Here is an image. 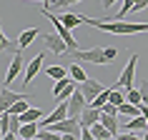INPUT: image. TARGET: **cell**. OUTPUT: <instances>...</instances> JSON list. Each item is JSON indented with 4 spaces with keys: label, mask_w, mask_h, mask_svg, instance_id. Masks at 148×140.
I'll use <instances>...</instances> for the list:
<instances>
[{
    "label": "cell",
    "mask_w": 148,
    "mask_h": 140,
    "mask_svg": "<svg viewBox=\"0 0 148 140\" xmlns=\"http://www.w3.org/2000/svg\"><path fill=\"white\" fill-rule=\"evenodd\" d=\"M80 20L86 25H93L103 33L110 35H138V33H148V23H125V20H95V18L80 15Z\"/></svg>",
    "instance_id": "cell-1"
},
{
    "label": "cell",
    "mask_w": 148,
    "mask_h": 140,
    "mask_svg": "<svg viewBox=\"0 0 148 140\" xmlns=\"http://www.w3.org/2000/svg\"><path fill=\"white\" fill-rule=\"evenodd\" d=\"M43 15H45L48 20H50V23L55 25V33H58V35H60V38L65 40V43H68V50H78V40L73 38V33H70V28H68L65 23H63L60 18H58V15H53L50 10H43Z\"/></svg>",
    "instance_id": "cell-2"
},
{
    "label": "cell",
    "mask_w": 148,
    "mask_h": 140,
    "mask_svg": "<svg viewBox=\"0 0 148 140\" xmlns=\"http://www.w3.org/2000/svg\"><path fill=\"white\" fill-rule=\"evenodd\" d=\"M40 43H43V50H50L55 55H68V43L58 35V33H43L40 35Z\"/></svg>",
    "instance_id": "cell-3"
},
{
    "label": "cell",
    "mask_w": 148,
    "mask_h": 140,
    "mask_svg": "<svg viewBox=\"0 0 148 140\" xmlns=\"http://www.w3.org/2000/svg\"><path fill=\"white\" fill-rule=\"evenodd\" d=\"M68 55H73L75 60H83V63H93V65H103V63H110L108 55H106V48H90V50H70Z\"/></svg>",
    "instance_id": "cell-4"
},
{
    "label": "cell",
    "mask_w": 148,
    "mask_h": 140,
    "mask_svg": "<svg viewBox=\"0 0 148 140\" xmlns=\"http://www.w3.org/2000/svg\"><path fill=\"white\" fill-rule=\"evenodd\" d=\"M23 65H25V60H23V48H18L15 53H13V60H10L8 73H5V85L15 83V78L20 75V73H23Z\"/></svg>",
    "instance_id": "cell-5"
},
{
    "label": "cell",
    "mask_w": 148,
    "mask_h": 140,
    "mask_svg": "<svg viewBox=\"0 0 148 140\" xmlns=\"http://www.w3.org/2000/svg\"><path fill=\"white\" fill-rule=\"evenodd\" d=\"M86 105H88L86 95L75 88V90H73V95L68 98V118H80V113L86 110Z\"/></svg>",
    "instance_id": "cell-6"
},
{
    "label": "cell",
    "mask_w": 148,
    "mask_h": 140,
    "mask_svg": "<svg viewBox=\"0 0 148 140\" xmlns=\"http://www.w3.org/2000/svg\"><path fill=\"white\" fill-rule=\"evenodd\" d=\"M136 63H138V55L133 53L131 60H128V65H125L123 73H121V78H118V88H123V90L133 88V80H136Z\"/></svg>",
    "instance_id": "cell-7"
},
{
    "label": "cell",
    "mask_w": 148,
    "mask_h": 140,
    "mask_svg": "<svg viewBox=\"0 0 148 140\" xmlns=\"http://www.w3.org/2000/svg\"><path fill=\"white\" fill-rule=\"evenodd\" d=\"M65 118H68V100H55V108H53V113L43 118L40 128H48V125L58 123V120H65Z\"/></svg>",
    "instance_id": "cell-8"
},
{
    "label": "cell",
    "mask_w": 148,
    "mask_h": 140,
    "mask_svg": "<svg viewBox=\"0 0 148 140\" xmlns=\"http://www.w3.org/2000/svg\"><path fill=\"white\" fill-rule=\"evenodd\" d=\"M45 63V53H38L35 58H33L30 63H25V75H23V85H30L33 80H35V75L40 73V65Z\"/></svg>",
    "instance_id": "cell-9"
},
{
    "label": "cell",
    "mask_w": 148,
    "mask_h": 140,
    "mask_svg": "<svg viewBox=\"0 0 148 140\" xmlns=\"http://www.w3.org/2000/svg\"><path fill=\"white\" fill-rule=\"evenodd\" d=\"M103 88H106V85H103L101 80H95V78H86L83 83H78V90L86 95V100H88V103H93V98L101 93Z\"/></svg>",
    "instance_id": "cell-10"
},
{
    "label": "cell",
    "mask_w": 148,
    "mask_h": 140,
    "mask_svg": "<svg viewBox=\"0 0 148 140\" xmlns=\"http://www.w3.org/2000/svg\"><path fill=\"white\" fill-rule=\"evenodd\" d=\"M23 95H28V93H13L10 88H3V90H0V115H3V113H8L10 105H13L15 100H20Z\"/></svg>",
    "instance_id": "cell-11"
},
{
    "label": "cell",
    "mask_w": 148,
    "mask_h": 140,
    "mask_svg": "<svg viewBox=\"0 0 148 140\" xmlns=\"http://www.w3.org/2000/svg\"><path fill=\"white\" fill-rule=\"evenodd\" d=\"M78 120H80V125H83V128H90V125H95L98 120H101V110L93 108V105H86V110L80 113Z\"/></svg>",
    "instance_id": "cell-12"
},
{
    "label": "cell",
    "mask_w": 148,
    "mask_h": 140,
    "mask_svg": "<svg viewBox=\"0 0 148 140\" xmlns=\"http://www.w3.org/2000/svg\"><path fill=\"white\" fill-rule=\"evenodd\" d=\"M38 130H40V123H38V120H33V123H23V125H20L18 138H23V140H35V138H38Z\"/></svg>",
    "instance_id": "cell-13"
},
{
    "label": "cell",
    "mask_w": 148,
    "mask_h": 140,
    "mask_svg": "<svg viewBox=\"0 0 148 140\" xmlns=\"http://www.w3.org/2000/svg\"><path fill=\"white\" fill-rule=\"evenodd\" d=\"M35 38H40V30H38V28H30V30H23V33H20V38H18V48H23V50H25V48L30 45V43H33Z\"/></svg>",
    "instance_id": "cell-14"
},
{
    "label": "cell",
    "mask_w": 148,
    "mask_h": 140,
    "mask_svg": "<svg viewBox=\"0 0 148 140\" xmlns=\"http://www.w3.org/2000/svg\"><path fill=\"white\" fill-rule=\"evenodd\" d=\"M90 133H93V140H110V138H113V135H110V130L101 123V120H98L95 125H90Z\"/></svg>",
    "instance_id": "cell-15"
},
{
    "label": "cell",
    "mask_w": 148,
    "mask_h": 140,
    "mask_svg": "<svg viewBox=\"0 0 148 140\" xmlns=\"http://www.w3.org/2000/svg\"><path fill=\"white\" fill-rule=\"evenodd\" d=\"M75 3H83V0H45L43 10H50V13H55V10L65 8V5H75Z\"/></svg>",
    "instance_id": "cell-16"
},
{
    "label": "cell",
    "mask_w": 148,
    "mask_h": 140,
    "mask_svg": "<svg viewBox=\"0 0 148 140\" xmlns=\"http://www.w3.org/2000/svg\"><path fill=\"white\" fill-rule=\"evenodd\" d=\"M118 115H125V118H133V115H140V105H133V103L125 100L121 108H118Z\"/></svg>",
    "instance_id": "cell-17"
},
{
    "label": "cell",
    "mask_w": 148,
    "mask_h": 140,
    "mask_svg": "<svg viewBox=\"0 0 148 140\" xmlns=\"http://www.w3.org/2000/svg\"><path fill=\"white\" fill-rule=\"evenodd\" d=\"M15 50H18V43H13L5 33L0 30V53H15Z\"/></svg>",
    "instance_id": "cell-18"
},
{
    "label": "cell",
    "mask_w": 148,
    "mask_h": 140,
    "mask_svg": "<svg viewBox=\"0 0 148 140\" xmlns=\"http://www.w3.org/2000/svg\"><path fill=\"white\" fill-rule=\"evenodd\" d=\"M43 118V110L40 108H28L25 113H20V120L23 123H33V120H40Z\"/></svg>",
    "instance_id": "cell-19"
},
{
    "label": "cell",
    "mask_w": 148,
    "mask_h": 140,
    "mask_svg": "<svg viewBox=\"0 0 148 140\" xmlns=\"http://www.w3.org/2000/svg\"><path fill=\"white\" fill-rule=\"evenodd\" d=\"M45 75L48 78H53V80H60L68 75V70L63 68V65H50V68H45Z\"/></svg>",
    "instance_id": "cell-20"
},
{
    "label": "cell",
    "mask_w": 148,
    "mask_h": 140,
    "mask_svg": "<svg viewBox=\"0 0 148 140\" xmlns=\"http://www.w3.org/2000/svg\"><path fill=\"white\" fill-rule=\"evenodd\" d=\"M28 108H30V105H28V95H23L20 100H15L13 105H10V110H8V113H13V115H20V113H25Z\"/></svg>",
    "instance_id": "cell-21"
},
{
    "label": "cell",
    "mask_w": 148,
    "mask_h": 140,
    "mask_svg": "<svg viewBox=\"0 0 148 140\" xmlns=\"http://www.w3.org/2000/svg\"><path fill=\"white\" fill-rule=\"evenodd\" d=\"M68 73H70V78L75 80V83H83V80L88 78V75H86V70L80 68L78 63H73V65H70V68H68Z\"/></svg>",
    "instance_id": "cell-22"
},
{
    "label": "cell",
    "mask_w": 148,
    "mask_h": 140,
    "mask_svg": "<svg viewBox=\"0 0 148 140\" xmlns=\"http://www.w3.org/2000/svg\"><path fill=\"white\" fill-rule=\"evenodd\" d=\"M125 100H128V103H133V105H140V103H143L140 88H128V90H125Z\"/></svg>",
    "instance_id": "cell-23"
},
{
    "label": "cell",
    "mask_w": 148,
    "mask_h": 140,
    "mask_svg": "<svg viewBox=\"0 0 148 140\" xmlns=\"http://www.w3.org/2000/svg\"><path fill=\"white\" fill-rule=\"evenodd\" d=\"M60 20H63L65 25H68L70 30H73L75 25H83V20H80V15H75V13H63V15H60Z\"/></svg>",
    "instance_id": "cell-24"
},
{
    "label": "cell",
    "mask_w": 148,
    "mask_h": 140,
    "mask_svg": "<svg viewBox=\"0 0 148 140\" xmlns=\"http://www.w3.org/2000/svg\"><path fill=\"white\" fill-rule=\"evenodd\" d=\"M136 3H138V0H123V5H121V10L116 13V20H123V18H125V15H128V13L133 10V5H136Z\"/></svg>",
    "instance_id": "cell-25"
},
{
    "label": "cell",
    "mask_w": 148,
    "mask_h": 140,
    "mask_svg": "<svg viewBox=\"0 0 148 140\" xmlns=\"http://www.w3.org/2000/svg\"><path fill=\"white\" fill-rule=\"evenodd\" d=\"M110 103H113V105H118V108L125 103V98H123V88H113V90H110Z\"/></svg>",
    "instance_id": "cell-26"
},
{
    "label": "cell",
    "mask_w": 148,
    "mask_h": 140,
    "mask_svg": "<svg viewBox=\"0 0 148 140\" xmlns=\"http://www.w3.org/2000/svg\"><path fill=\"white\" fill-rule=\"evenodd\" d=\"M101 110H103V113H108V115H118V105H113V103H110V100L106 103V105H103Z\"/></svg>",
    "instance_id": "cell-27"
},
{
    "label": "cell",
    "mask_w": 148,
    "mask_h": 140,
    "mask_svg": "<svg viewBox=\"0 0 148 140\" xmlns=\"http://www.w3.org/2000/svg\"><path fill=\"white\" fill-rule=\"evenodd\" d=\"M138 83H140V95H143V103H146V105H148V80H138Z\"/></svg>",
    "instance_id": "cell-28"
},
{
    "label": "cell",
    "mask_w": 148,
    "mask_h": 140,
    "mask_svg": "<svg viewBox=\"0 0 148 140\" xmlns=\"http://www.w3.org/2000/svg\"><path fill=\"white\" fill-rule=\"evenodd\" d=\"M146 8H148V0H138V3L133 5V10H131V13H140V10H146Z\"/></svg>",
    "instance_id": "cell-29"
},
{
    "label": "cell",
    "mask_w": 148,
    "mask_h": 140,
    "mask_svg": "<svg viewBox=\"0 0 148 140\" xmlns=\"http://www.w3.org/2000/svg\"><path fill=\"white\" fill-rule=\"evenodd\" d=\"M113 3H118V0H103V8L110 10V8H113Z\"/></svg>",
    "instance_id": "cell-30"
},
{
    "label": "cell",
    "mask_w": 148,
    "mask_h": 140,
    "mask_svg": "<svg viewBox=\"0 0 148 140\" xmlns=\"http://www.w3.org/2000/svg\"><path fill=\"white\" fill-rule=\"evenodd\" d=\"M0 140H5V133H3V128H0Z\"/></svg>",
    "instance_id": "cell-31"
},
{
    "label": "cell",
    "mask_w": 148,
    "mask_h": 140,
    "mask_svg": "<svg viewBox=\"0 0 148 140\" xmlns=\"http://www.w3.org/2000/svg\"><path fill=\"white\" fill-rule=\"evenodd\" d=\"M143 138H146V140H148V128H146V133H143Z\"/></svg>",
    "instance_id": "cell-32"
}]
</instances>
